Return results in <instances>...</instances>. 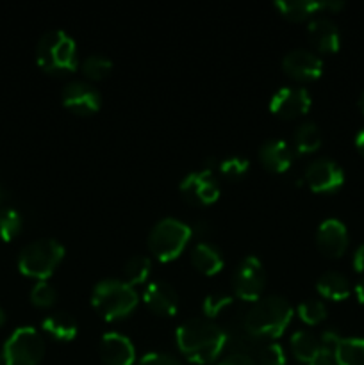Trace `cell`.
Segmentation results:
<instances>
[{
    "label": "cell",
    "instance_id": "cell-5",
    "mask_svg": "<svg viewBox=\"0 0 364 365\" xmlns=\"http://www.w3.org/2000/svg\"><path fill=\"white\" fill-rule=\"evenodd\" d=\"M63 255L64 246L59 241L50 237L36 239L21 248L18 255V269L25 277L36 278L38 282L45 280L54 273Z\"/></svg>",
    "mask_w": 364,
    "mask_h": 365
},
{
    "label": "cell",
    "instance_id": "cell-20",
    "mask_svg": "<svg viewBox=\"0 0 364 365\" xmlns=\"http://www.w3.org/2000/svg\"><path fill=\"white\" fill-rule=\"evenodd\" d=\"M41 327L50 337L57 339V341H71L77 335V321L64 310L50 312L49 316L43 317Z\"/></svg>",
    "mask_w": 364,
    "mask_h": 365
},
{
    "label": "cell",
    "instance_id": "cell-16",
    "mask_svg": "<svg viewBox=\"0 0 364 365\" xmlns=\"http://www.w3.org/2000/svg\"><path fill=\"white\" fill-rule=\"evenodd\" d=\"M143 299L153 312L161 316H173L178 310V294L168 282L153 280L146 284L143 291Z\"/></svg>",
    "mask_w": 364,
    "mask_h": 365
},
{
    "label": "cell",
    "instance_id": "cell-19",
    "mask_svg": "<svg viewBox=\"0 0 364 365\" xmlns=\"http://www.w3.org/2000/svg\"><path fill=\"white\" fill-rule=\"evenodd\" d=\"M275 6L284 16L291 18V20H302V18L318 13V11H338L345 4L338 2V0H277Z\"/></svg>",
    "mask_w": 364,
    "mask_h": 365
},
{
    "label": "cell",
    "instance_id": "cell-10",
    "mask_svg": "<svg viewBox=\"0 0 364 365\" xmlns=\"http://www.w3.org/2000/svg\"><path fill=\"white\" fill-rule=\"evenodd\" d=\"M305 182L316 192L335 191L345 182V173L341 166L327 157L314 159L305 170Z\"/></svg>",
    "mask_w": 364,
    "mask_h": 365
},
{
    "label": "cell",
    "instance_id": "cell-3",
    "mask_svg": "<svg viewBox=\"0 0 364 365\" xmlns=\"http://www.w3.org/2000/svg\"><path fill=\"white\" fill-rule=\"evenodd\" d=\"M36 61L49 73H70L77 68V45L63 29H52L39 38Z\"/></svg>",
    "mask_w": 364,
    "mask_h": 365
},
{
    "label": "cell",
    "instance_id": "cell-34",
    "mask_svg": "<svg viewBox=\"0 0 364 365\" xmlns=\"http://www.w3.org/2000/svg\"><path fill=\"white\" fill-rule=\"evenodd\" d=\"M341 339L343 337L338 334V330H334V328H328V330L321 331V335L318 337V341H320L321 355L334 359L335 348H338V344L341 342Z\"/></svg>",
    "mask_w": 364,
    "mask_h": 365
},
{
    "label": "cell",
    "instance_id": "cell-32",
    "mask_svg": "<svg viewBox=\"0 0 364 365\" xmlns=\"http://www.w3.org/2000/svg\"><path fill=\"white\" fill-rule=\"evenodd\" d=\"M218 168H220V171L225 175V177L239 178L248 171L250 160L241 155H232L228 157V159L221 160V163L218 164Z\"/></svg>",
    "mask_w": 364,
    "mask_h": 365
},
{
    "label": "cell",
    "instance_id": "cell-33",
    "mask_svg": "<svg viewBox=\"0 0 364 365\" xmlns=\"http://www.w3.org/2000/svg\"><path fill=\"white\" fill-rule=\"evenodd\" d=\"M57 298L56 289L50 284H46L45 280L36 282L34 287L31 289V302L36 307H50Z\"/></svg>",
    "mask_w": 364,
    "mask_h": 365
},
{
    "label": "cell",
    "instance_id": "cell-22",
    "mask_svg": "<svg viewBox=\"0 0 364 365\" xmlns=\"http://www.w3.org/2000/svg\"><path fill=\"white\" fill-rule=\"evenodd\" d=\"M316 289L323 298L334 299V302L346 299L352 292L348 278L338 271H328V273L321 274L316 282Z\"/></svg>",
    "mask_w": 364,
    "mask_h": 365
},
{
    "label": "cell",
    "instance_id": "cell-8",
    "mask_svg": "<svg viewBox=\"0 0 364 365\" xmlns=\"http://www.w3.org/2000/svg\"><path fill=\"white\" fill-rule=\"evenodd\" d=\"M266 282L263 262L256 255H248L238 264L232 277V289L239 299L245 302H257Z\"/></svg>",
    "mask_w": 364,
    "mask_h": 365
},
{
    "label": "cell",
    "instance_id": "cell-26",
    "mask_svg": "<svg viewBox=\"0 0 364 365\" xmlns=\"http://www.w3.org/2000/svg\"><path fill=\"white\" fill-rule=\"evenodd\" d=\"M150 267H152V260L146 255H134L127 260L123 267V277L127 284L134 285L143 284L148 278Z\"/></svg>",
    "mask_w": 364,
    "mask_h": 365
},
{
    "label": "cell",
    "instance_id": "cell-21",
    "mask_svg": "<svg viewBox=\"0 0 364 365\" xmlns=\"http://www.w3.org/2000/svg\"><path fill=\"white\" fill-rule=\"evenodd\" d=\"M191 260L203 274H216L223 267V255L211 242H198L191 250Z\"/></svg>",
    "mask_w": 364,
    "mask_h": 365
},
{
    "label": "cell",
    "instance_id": "cell-43",
    "mask_svg": "<svg viewBox=\"0 0 364 365\" xmlns=\"http://www.w3.org/2000/svg\"><path fill=\"white\" fill-rule=\"evenodd\" d=\"M4 196H6V192H4V189H2V187H0V203H2V202H4Z\"/></svg>",
    "mask_w": 364,
    "mask_h": 365
},
{
    "label": "cell",
    "instance_id": "cell-29",
    "mask_svg": "<svg viewBox=\"0 0 364 365\" xmlns=\"http://www.w3.org/2000/svg\"><path fill=\"white\" fill-rule=\"evenodd\" d=\"M296 312L305 324H318L327 317V307L321 299H305L300 303Z\"/></svg>",
    "mask_w": 364,
    "mask_h": 365
},
{
    "label": "cell",
    "instance_id": "cell-18",
    "mask_svg": "<svg viewBox=\"0 0 364 365\" xmlns=\"http://www.w3.org/2000/svg\"><path fill=\"white\" fill-rule=\"evenodd\" d=\"M259 159L264 168L275 171V173H282L291 168L293 150L284 139H268L261 145Z\"/></svg>",
    "mask_w": 364,
    "mask_h": 365
},
{
    "label": "cell",
    "instance_id": "cell-2",
    "mask_svg": "<svg viewBox=\"0 0 364 365\" xmlns=\"http://www.w3.org/2000/svg\"><path fill=\"white\" fill-rule=\"evenodd\" d=\"M293 319V307L284 296H263L243 317V328L253 339H275L284 334Z\"/></svg>",
    "mask_w": 364,
    "mask_h": 365
},
{
    "label": "cell",
    "instance_id": "cell-13",
    "mask_svg": "<svg viewBox=\"0 0 364 365\" xmlns=\"http://www.w3.org/2000/svg\"><path fill=\"white\" fill-rule=\"evenodd\" d=\"M316 242L321 253L327 257H341L348 248V232L343 221L335 220V217H328V220L321 221L316 232Z\"/></svg>",
    "mask_w": 364,
    "mask_h": 365
},
{
    "label": "cell",
    "instance_id": "cell-9",
    "mask_svg": "<svg viewBox=\"0 0 364 365\" xmlns=\"http://www.w3.org/2000/svg\"><path fill=\"white\" fill-rule=\"evenodd\" d=\"M181 192L186 200L198 205L214 203L220 196V184L209 168L200 171H189L181 182Z\"/></svg>",
    "mask_w": 364,
    "mask_h": 365
},
{
    "label": "cell",
    "instance_id": "cell-4",
    "mask_svg": "<svg viewBox=\"0 0 364 365\" xmlns=\"http://www.w3.org/2000/svg\"><path fill=\"white\" fill-rule=\"evenodd\" d=\"M138 292L125 280L106 278L95 285L91 294V303L102 317L113 321L127 316L138 305Z\"/></svg>",
    "mask_w": 364,
    "mask_h": 365
},
{
    "label": "cell",
    "instance_id": "cell-30",
    "mask_svg": "<svg viewBox=\"0 0 364 365\" xmlns=\"http://www.w3.org/2000/svg\"><path fill=\"white\" fill-rule=\"evenodd\" d=\"M261 365H285V351L278 342H264L257 348Z\"/></svg>",
    "mask_w": 364,
    "mask_h": 365
},
{
    "label": "cell",
    "instance_id": "cell-11",
    "mask_svg": "<svg viewBox=\"0 0 364 365\" xmlns=\"http://www.w3.org/2000/svg\"><path fill=\"white\" fill-rule=\"evenodd\" d=\"M309 107V91L305 88H298V86L280 88L270 100V109L282 118H295L305 114Z\"/></svg>",
    "mask_w": 364,
    "mask_h": 365
},
{
    "label": "cell",
    "instance_id": "cell-42",
    "mask_svg": "<svg viewBox=\"0 0 364 365\" xmlns=\"http://www.w3.org/2000/svg\"><path fill=\"white\" fill-rule=\"evenodd\" d=\"M359 106H360V109H363V113H364V93L360 95V98H359Z\"/></svg>",
    "mask_w": 364,
    "mask_h": 365
},
{
    "label": "cell",
    "instance_id": "cell-31",
    "mask_svg": "<svg viewBox=\"0 0 364 365\" xmlns=\"http://www.w3.org/2000/svg\"><path fill=\"white\" fill-rule=\"evenodd\" d=\"M231 303L232 296L227 294V292H211V294H207L206 298H203V314L207 316V319H213V317H216L221 310L227 309Z\"/></svg>",
    "mask_w": 364,
    "mask_h": 365
},
{
    "label": "cell",
    "instance_id": "cell-23",
    "mask_svg": "<svg viewBox=\"0 0 364 365\" xmlns=\"http://www.w3.org/2000/svg\"><path fill=\"white\" fill-rule=\"evenodd\" d=\"M291 351L300 362L310 364L321 356L320 341L314 334L307 330H296L291 335Z\"/></svg>",
    "mask_w": 364,
    "mask_h": 365
},
{
    "label": "cell",
    "instance_id": "cell-27",
    "mask_svg": "<svg viewBox=\"0 0 364 365\" xmlns=\"http://www.w3.org/2000/svg\"><path fill=\"white\" fill-rule=\"evenodd\" d=\"M21 214L13 207H0V239L13 241L21 230Z\"/></svg>",
    "mask_w": 364,
    "mask_h": 365
},
{
    "label": "cell",
    "instance_id": "cell-36",
    "mask_svg": "<svg viewBox=\"0 0 364 365\" xmlns=\"http://www.w3.org/2000/svg\"><path fill=\"white\" fill-rule=\"evenodd\" d=\"M218 365H256L253 360L250 359V355H243V353H231L228 356H225Z\"/></svg>",
    "mask_w": 364,
    "mask_h": 365
},
{
    "label": "cell",
    "instance_id": "cell-38",
    "mask_svg": "<svg viewBox=\"0 0 364 365\" xmlns=\"http://www.w3.org/2000/svg\"><path fill=\"white\" fill-rule=\"evenodd\" d=\"M307 365H335V362H334V359H330V356L321 355L320 359H316V360H314V362H310V364H307Z\"/></svg>",
    "mask_w": 364,
    "mask_h": 365
},
{
    "label": "cell",
    "instance_id": "cell-7",
    "mask_svg": "<svg viewBox=\"0 0 364 365\" xmlns=\"http://www.w3.org/2000/svg\"><path fill=\"white\" fill-rule=\"evenodd\" d=\"M45 355V341L34 327H20L4 342L6 365H38Z\"/></svg>",
    "mask_w": 364,
    "mask_h": 365
},
{
    "label": "cell",
    "instance_id": "cell-15",
    "mask_svg": "<svg viewBox=\"0 0 364 365\" xmlns=\"http://www.w3.org/2000/svg\"><path fill=\"white\" fill-rule=\"evenodd\" d=\"M100 356L106 365H132L136 360V349L127 335L107 331L100 339Z\"/></svg>",
    "mask_w": 364,
    "mask_h": 365
},
{
    "label": "cell",
    "instance_id": "cell-17",
    "mask_svg": "<svg viewBox=\"0 0 364 365\" xmlns=\"http://www.w3.org/2000/svg\"><path fill=\"white\" fill-rule=\"evenodd\" d=\"M307 32H309L310 41L314 43L318 50L321 52H335L339 48V41H341V34L339 29L330 18L327 16H316L309 21L307 25Z\"/></svg>",
    "mask_w": 364,
    "mask_h": 365
},
{
    "label": "cell",
    "instance_id": "cell-40",
    "mask_svg": "<svg viewBox=\"0 0 364 365\" xmlns=\"http://www.w3.org/2000/svg\"><path fill=\"white\" fill-rule=\"evenodd\" d=\"M355 145H357V148L364 153V128L355 135Z\"/></svg>",
    "mask_w": 364,
    "mask_h": 365
},
{
    "label": "cell",
    "instance_id": "cell-24",
    "mask_svg": "<svg viewBox=\"0 0 364 365\" xmlns=\"http://www.w3.org/2000/svg\"><path fill=\"white\" fill-rule=\"evenodd\" d=\"M335 365H364V339H341L334 353Z\"/></svg>",
    "mask_w": 364,
    "mask_h": 365
},
{
    "label": "cell",
    "instance_id": "cell-37",
    "mask_svg": "<svg viewBox=\"0 0 364 365\" xmlns=\"http://www.w3.org/2000/svg\"><path fill=\"white\" fill-rule=\"evenodd\" d=\"M352 266H353V269L359 271V273H364V245L357 246V250L353 252Z\"/></svg>",
    "mask_w": 364,
    "mask_h": 365
},
{
    "label": "cell",
    "instance_id": "cell-44",
    "mask_svg": "<svg viewBox=\"0 0 364 365\" xmlns=\"http://www.w3.org/2000/svg\"><path fill=\"white\" fill-rule=\"evenodd\" d=\"M0 365H4V356H2V351H0Z\"/></svg>",
    "mask_w": 364,
    "mask_h": 365
},
{
    "label": "cell",
    "instance_id": "cell-28",
    "mask_svg": "<svg viewBox=\"0 0 364 365\" xmlns=\"http://www.w3.org/2000/svg\"><path fill=\"white\" fill-rule=\"evenodd\" d=\"M111 70H113V63L103 53H91L82 63V71H84L86 77L93 78V81H100L106 75H109Z\"/></svg>",
    "mask_w": 364,
    "mask_h": 365
},
{
    "label": "cell",
    "instance_id": "cell-12",
    "mask_svg": "<svg viewBox=\"0 0 364 365\" xmlns=\"http://www.w3.org/2000/svg\"><path fill=\"white\" fill-rule=\"evenodd\" d=\"M100 93L89 82L71 81L63 88V103L77 114H91L100 107Z\"/></svg>",
    "mask_w": 364,
    "mask_h": 365
},
{
    "label": "cell",
    "instance_id": "cell-35",
    "mask_svg": "<svg viewBox=\"0 0 364 365\" xmlns=\"http://www.w3.org/2000/svg\"><path fill=\"white\" fill-rule=\"evenodd\" d=\"M138 365H181L178 360L175 356L168 355V353H159V351H152L146 353L141 360H139Z\"/></svg>",
    "mask_w": 364,
    "mask_h": 365
},
{
    "label": "cell",
    "instance_id": "cell-25",
    "mask_svg": "<svg viewBox=\"0 0 364 365\" xmlns=\"http://www.w3.org/2000/svg\"><path fill=\"white\" fill-rule=\"evenodd\" d=\"M321 132L316 123L305 121L295 132V146L300 153H310L320 146Z\"/></svg>",
    "mask_w": 364,
    "mask_h": 365
},
{
    "label": "cell",
    "instance_id": "cell-1",
    "mask_svg": "<svg viewBox=\"0 0 364 365\" xmlns=\"http://www.w3.org/2000/svg\"><path fill=\"white\" fill-rule=\"evenodd\" d=\"M177 346L182 355L193 364H209L227 346V334L218 327L213 319L207 317H193L178 324Z\"/></svg>",
    "mask_w": 364,
    "mask_h": 365
},
{
    "label": "cell",
    "instance_id": "cell-6",
    "mask_svg": "<svg viewBox=\"0 0 364 365\" xmlns=\"http://www.w3.org/2000/svg\"><path fill=\"white\" fill-rule=\"evenodd\" d=\"M191 227L177 217H163L152 227L148 234V248L163 262L173 260L181 255L188 241L191 239Z\"/></svg>",
    "mask_w": 364,
    "mask_h": 365
},
{
    "label": "cell",
    "instance_id": "cell-14",
    "mask_svg": "<svg viewBox=\"0 0 364 365\" xmlns=\"http://www.w3.org/2000/svg\"><path fill=\"white\" fill-rule=\"evenodd\" d=\"M282 66L291 77L300 81H313L321 75L323 61L307 48H293L282 59Z\"/></svg>",
    "mask_w": 364,
    "mask_h": 365
},
{
    "label": "cell",
    "instance_id": "cell-41",
    "mask_svg": "<svg viewBox=\"0 0 364 365\" xmlns=\"http://www.w3.org/2000/svg\"><path fill=\"white\" fill-rule=\"evenodd\" d=\"M4 323H6V310H4L2 307H0V327H2Z\"/></svg>",
    "mask_w": 364,
    "mask_h": 365
},
{
    "label": "cell",
    "instance_id": "cell-39",
    "mask_svg": "<svg viewBox=\"0 0 364 365\" xmlns=\"http://www.w3.org/2000/svg\"><path fill=\"white\" fill-rule=\"evenodd\" d=\"M355 294H357V299H359L360 303H364V277L360 278L359 284L355 285Z\"/></svg>",
    "mask_w": 364,
    "mask_h": 365
}]
</instances>
